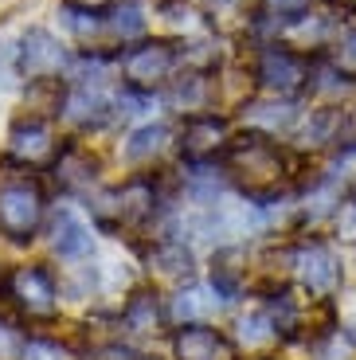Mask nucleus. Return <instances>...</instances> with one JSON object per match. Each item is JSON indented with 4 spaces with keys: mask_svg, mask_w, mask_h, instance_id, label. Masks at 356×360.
Here are the masks:
<instances>
[{
    "mask_svg": "<svg viewBox=\"0 0 356 360\" xmlns=\"http://www.w3.org/2000/svg\"><path fill=\"white\" fill-rule=\"evenodd\" d=\"M223 169L235 180V188L255 204H274L278 192H286V180L294 176V157L282 145H274L267 134H239L227 153H223Z\"/></svg>",
    "mask_w": 356,
    "mask_h": 360,
    "instance_id": "obj_1",
    "label": "nucleus"
},
{
    "mask_svg": "<svg viewBox=\"0 0 356 360\" xmlns=\"http://www.w3.org/2000/svg\"><path fill=\"white\" fill-rule=\"evenodd\" d=\"M44 212H47V192L32 172L0 180V235L4 239H12V243L36 239Z\"/></svg>",
    "mask_w": 356,
    "mask_h": 360,
    "instance_id": "obj_2",
    "label": "nucleus"
},
{
    "mask_svg": "<svg viewBox=\"0 0 356 360\" xmlns=\"http://www.w3.org/2000/svg\"><path fill=\"white\" fill-rule=\"evenodd\" d=\"M180 59H184V51L172 39H141L117 55V67H122L129 90H153L160 82H172Z\"/></svg>",
    "mask_w": 356,
    "mask_h": 360,
    "instance_id": "obj_3",
    "label": "nucleus"
},
{
    "mask_svg": "<svg viewBox=\"0 0 356 360\" xmlns=\"http://www.w3.org/2000/svg\"><path fill=\"white\" fill-rule=\"evenodd\" d=\"M250 75H255V82L262 90H270V94H298L302 86H310L313 67H310L305 55L290 51L286 44H267V47H258Z\"/></svg>",
    "mask_w": 356,
    "mask_h": 360,
    "instance_id": "obj_4",
    "label": "nucleus"
},
{
    "mask_svg": "<svg viewBox=\"0 0 356 360\" xmlns=\"http://www.w3.org/2000/svg\"><path fill=\"white\" fill-rule=\"evenodd\" d=\"M4 297H12L24 314L47 317L55 309V302H59V286H55V278L44 266H16L4 278Z\"/></svg>",
    "mask_w": 356,
    "mask_h": 360,
    "instance_id": "obj_5",
    "label": "nucleus"
},
{
    "mask_svg": "<svg viewBox=\"0 0 356 360\" xmlns=\"http://www.w3.org/2000/svg\"><path fill=\"white\" fill-rule=\"evenodd\" d=\"M227 145H231V126L223 114H188L184 129H180V149L192 165L227 153Z\"/></svg>",
    "mask_w": 356,
    "mask_h": 360,
    "instance_id": "obj_6",
    "label": "nucleus"
},
{
    "mask_svg": "<svg viewBox=\"0 0 356 360\" xmlns=\"http://www.w3.org/2000/svg\"><path fill=\"white\" fill-rule=\"evenodd\" d=\"M16 67L27 79H55L59 67H67V51L59 47V39L44 27H27L16 44Z\"/></svg>",
    "mask_w": 356,
    "mask_h": 360,
    "instance_id": "obj_7",
    "label": "nucleus"
},
{
    "mask_svg": "<svg viewBox=\"0 0 356 360\" xmlns=\"http://www.w3.org/2000/svg\"><path fill=\"white\" fill-rule=\"evenodd\" d=\"M294 270L298 278H302L305 290L313 294H329L333 286L341 282V259L329 243H321V239H310L294 251Z\"/></svg>",
    "mask_w": 356,
    "mask_h": 360,
    "instance_id": "obj_8",
    "label": "nucleus"
},
{
    "mask_svg": "<svg viewBox=\"0 0 356 360\" xmlns=\"http://www.w3.org/2000/svg\"><path fill=\"white\" fill-rule=\"evenodd\" d=\"M172 352H177V360H220V356L231 352V345H227V337H223L220 329H212V325L188 321L172 333Z\"/></svg>",
    "mask_w": 356,
    "mask_h": 360,
    "instance_id": "obj_9",
    "label": "nucleus"
},
{
    "mask_svg": "<svg viewBox=\"0 0 356 360\" xmlns=\"http://www.w3.org/2000/svg\"><path fill=\"white\" fill-rule=\"evenodd\" d=\"M153 207H157V184L153 176H129L122 188L114 192V216L125 227H141L153 219Z\"/></svg>",
    "mask_w": 356,
    "mask_h": 360,
    "instance_id": "obj_10",
    "label": "nucleus"
},
{
    "mask_svg": "<svg viewBox=\"0 0 356 360\" xmlns=\"http://www.w3.org/2000/svg\"><path fill=\"white\" fill-rule=\"evenodd\" d=\"M12 157L24 165H39L47 161V157H55V141H51V129H47L44 117H20V122H12Z\"/></svg>",
    "mask_w": 356,
    "mask_h": 360,
    "instance_id": "obj_11",
    "label": "nucleus"
},
{
    "mask_svg": "<svg viewBox=\"0 0 356 360\" xmlns=\"http://www.w3.org/2000/svg\"><path fill=\"white\" fill-rule=\"evenodd\" d=\"M51 247L59 259H87L94 251V235L75 212H59L51 219Z\"/></svg>",
    "mask_w": 356,
    "mask_h": 360,
    "instance_id": "obj_12",
    "label": "nucleus"
},
{
    "mask_svg": "<svg viewBox=\"0 0 356 360\" xmlns=\"http://www.w3.org/2000/svg\"><path fill=\"white\" fill-rule=\"evenodd\" d=\"M63 117L75 122V126H82V129L102 126V122H110V98L102 94V90L71 86L67 90V102H63Z\"/></svg>",
    "mask_w": 356,
    "mask_h": 360,
    "instance_id": "obj_13",
    "label": "nucleus"
},
{
    "mask_svg": "<svg viewBox=\"0 0 356 360\" xmlns=\"http://www.w3.org/2000/svg\"><path fill=\"white\" fill-rule=\"evenodd\" d=\"M55 176H59L63 188H90L98 176V161L82 145H63L55 153Z\"/></svg>",
    "mask_w": 356,
    "mask_h": 360,
    "instance_id": "obj_14",
    "label": "nucleus"
},
{
    "mask_svg": "<svg viewBox=\"0 0 356 360\" xmlns=\"http://www.w3.org/2000/svg\"><path fill=\"white\" fill-rule=\"evenodd\" d=\"M160 321H165V309H160V297L157 290L141 286L129 294V302H125L122 309V325L129 329V333H157Z\"/></svg>",
    "mask_w": 356,
    "mask_h": 360,
    "instance_id": "obj_15",
    "label": "nucleus"
},
{
    "mask_svg": "<svg viewBox=\"0 0 356 360\" xmlns=\"http://www.w3.org/2000/svg\"><path fill=\"white\" fill-rule=\"evenodd\" d=\"M243 117H247V126L255 129V134H278V129L294 126L298 122V110L290 106V102H250V106H243Z\"/></svg>",
    "mask_w": 356,
    "mask_h": 360,
    "instance_id": "obj_16",
    "label": "nucleus"
},
{
    "mask_svg": "<svg viewBox=\"0 0 356 360\" xmlns=\"http://www.w3.org/2000/svg\"><path fill=\"white\" fill-rule=\"evenodd\" d=\"M149 266H157V274H165V278H192L196 259H192V251H188L184 243L160 239V243L149 251Z\"/></svg>",
    "mask_w": 356,
    "mask_h": 360,
    "instance_id": "obj_17",
    "label": "nucleus"
},
{
    "mask_svg": "<svg viewBox=\"0 0 356 360\" xmlns=\"http://www.w3.org/2000/svg\"><path fill=\"white\" fill-rule=\"evenodd\" d=\"M27 110H36L32 117H47V114H63V102H67V86L59 79H32L24 90Z\"/></svg>",
    "mask_w": 356,
    "mask_h": 360,
    "instance_id": "obj_18",
    "label": "nucleus"
},
{
    "mask_svg": "<svg viewBox=\"0 0 356 360\" xmlns=\"http://www.w3.org/2000/svg\"><path fill=\"white\" fill-rule=\"evenodd\" d=\"M165 141H169V129L165 126H141L129 134V141H125V161H134V165H145L153 161V157L165 149Z\"/></svg>",
    "mask_w": 356,
    "mask_h": 360,
    "instance_id": "obj_19",
    "label": "nucleus"
},
{
    "mask_svg": "<svg viewBox=\"0 0 356 360\" xmlns=\"http://www.w3.org/2000/svg\"><path fill=\"white\" fill-rule=\"evenodd\" d=\"M63 24L71 27L79 39H90V36H98L110 20L98 8H87V4H63Z\"/></svg>",
    "mask_w": 356,
    "mask_h": 360,
    "instance_id": "obj_20",
    "label": "nucleus"
},
{
    "mask_svg": "<svg viewBox=\"0 0 356 360\" xmlns=\"http://www.w3.org/2000/svg\"><path fill=\"white\" fill-rule=\"evenodd\" d=\"M239 337H243V345H270V341H278V325L270 321V314L267 309H258V314H250V317H243L239 321Z\"/></svg>",
    "mask_w": 356,
    "mask_h": 360,
    "instance_id": "obj_21",
    "label": "nucleus"
},
{
    "mask_svg": "<svg viewBox=\"0 0 356 360\" xmlns=\"http://www.w3.org/2000/svg\"><path fill=\"white\" fill-rule=\"evenodd\" d=\"M110 27H114V36L122 39H134L145 32V16H141V4L137 0H129V4H122V8L110 12Z\"/></svg>",
    "mask_w": 356,
    "mask_h": 360,
    "instance_id": "obj_22",
    "label": "nucleus"
},
{
    "mask_svg": "<svg viewBox=\"0 0 356 360\" xmlns=\"http://www.w3.org/2000/svg\"><path fill=\"white\" fill-rule=\"evenodd\" d=\"M177 86H172V102L184 110H192V114H200V102H204L208 86H204V75H188V79H172Z\"/></svg>",
    "mask_w": 356,
    "mask_h": 360,
    "instance_id": "obj_23",
    "label": "nucleus"
},
{
    "mask_svg": "<svg viewBox=\"0 0 356 360\" xmlns=\"http://www.w3.org/2000/svg\"><path fill=\"white\" fill-rule=\"evenodd\" d=\"M20 360H71V349L59 341H47V337H27Z\"/></svg>",
    "mask_w": 356,
    "mask_h": 360,
    "instance_id": "obj_24",
    "label": "nucleus"
},
{
    "mask_svg": "<svg viewBox=\"0 0 356 360\" xmlns=\"http://www.w3.org/2000/svg\"><path fill=\"white\" fill-rule=\"evenodd\" d=\"M24 345H27V337L12 321L0 317V360H20L24 356Z\"/></svg>",
    "mask_w": 356,
    "mask_h": 360,
    "instance_id": "obj_25",
    "label": "nucleus"
},
{
    "mask_svg": "<svg viewBox=\"0 0 356 360\" xmlns=\"http://www.w3.org/2000/svg\"><path fill=\"white\" fill-rule=\"evenodd\" d=\"M87 360H145L137 349H129V345H102V349H94Z\"/></svg>",
    "mask_w": 356,
    "mask_h": 360,
    "instance_id": "obj_26",
    "label": "nucleus"
},
{
    "mask_svg": "<svg viewBox=\"0 0 356 360\" xmlns=\"http://www.w3.org/2000/svg\"><path fill=\"white\" fill-rule=\"evenodd\" d=\"M200 297V290H188V294H180L177 297V317H196V314H204V302H196Z\"/></svg>",
    "mask_w": 356,
    "mask_h": 360,
    "instance_id": "obj_27",
    "label": "nucleus"
},
{
    "mask_svg": "<svg viewBox=\"0 0 356 360\" xmlns=\"http://www.w3.org/2000/svg\"><path fill=\"white\" fill-rule=\"evenodd\" d=\"M337 67H345V71H356V32L341 39V47H337Z\"/></svg>",
    "mask_w": 356,
    "mask_h": 360,
    "instance_id": "obj_28",
    "label": "nucleus"
},
{
    "mask_svg": "<svg viewBox=\"0 0 356 360\" xmlns=\"http://www.w3.org/2000/svg\"><path fill=\"white\" fill-rule=\"evenodd\" d=\"M337 227H341L345 239H356V204H345L337 212Z\"/></svg>",
    "mask_w": 356,
    "mask_h": 360,
    "instance_id": "obj_29",
    "label": "nucleus"
},
{
    "mask_svg": "<svg viewBox=\"0 0 356 360\" xmlns=\"http://www.w3.org/2000/svg\"><path fill=\"white\" fill-rule=\"evenodd\" d=\"M71 4H87V8H102V4H110V0H71Z\"/></svg>",
    "mask_w": 356,
    "mask_h": 360,
    "instance_id": "obj_30",
    "label": "nucleus"
},
{
    "mask_svg": "<svg viewBox=\"0 0 356 360\" xmlns=\"http://www.w3.org/2000/svg\"><path fill=\"white\" fill-rule=\"evenodd\" d=\"M4 278H8V274H0V294H4Z\"/></svg>",
    "mask_w": 356,
    "mask_h": 360,
    "instance_id": "obj_31",
    "label": "nucleus"
},
{
    "mask_svg": "<svg viewBox=\"0 0 356 360\" xmlns=\"http://www.w3.org/2000/svg\"><path fill=\"white\" fill-rule=\"evenodd\" d=\"M352 196H356V184H352Z\"/></svg>",
    "mask_w": 356,
    "mask_h": 360,
    "instance_id": "obj_32",
    "label": "nucleus"
}]
</instances>
